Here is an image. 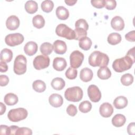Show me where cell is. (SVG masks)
<instances>
[{
  "label": "cell",
  "mask_w": 135,
  "mask_h": 135,
  "mask_svg": "<svg viewBox=\"0 0 135 135\" xmlns=\"http://www.w3.org/2000/svg\"><path fill=\"white\" fill-rule=\"evenodd\" d=\"M66 112L70 116H75L78 112L76 107L73 104H69L66 108Z\"/></svg>",
  "instance_id": "cell-40"
},
{
  "label": "cell",
  "mask_w": 135,
  "mask_h": 135,
  "mask_svg": "<svg viewBox=\"0 0 135 135\" xmlns=\"http://www.w3.org/2000/svg\"><path fill=\"white\" fill-rule=\"evenodd\" d=\"M64 2L66 4V5L69 6H73L77 2V1L76 0H68V1H65Z\"/></svg>",
  "instance_id": "cell-49"
},
{
  "label": "cell",
  "mask_w": 135,
  "mask_h": 135,
  "mask_svg": "<svg viewBox=\"0 0 135 135\" xmlns=\"http://www.w3.org/2000/svg\"><path fill=\"white\" fill-rule=\"evenodd\" d=\"M50 58L47 55H40L36 56L33 60L34 68L38 70L45 69L50 65Z\"/></svg>",
  "instance_id": "cell-8"
},
{
  "label": "cell",
  "mask_w": 135,
  "mask_h": 135,
  "mask_svg": "<svg viewBox=\"0 0 135 135\" xmlns=\"http://www.w3.org/2000/svg\"><path fill=\"white\" fill-rule=\"evenodd\" d=\"M99 112L101 115L104 118L110 117L113 112V107L109 103L104 102L100 105Z\"/></svg>",
  "instance_id": "cell-11"
},
{
  "label": "cell",
  "mask_w": 135,
  "mask_h": 135,
  "mask_svg": "<svg viewBox=\"0 0 135 135\" xmlns=\"http://www.w3.org/2000/svg\"><path fill=\"white\" fill-rule=\"evenodd\" d=\"M6 27L11 31L16 30L20 26V20L15 15H11L6 21Z\"/></svg>",
  "instance_id": "cell-12"
},
{
  "label": "cell",
  "mask_w": 135,
  "mask_h": 135,
  "mask_svg": "<svg viewBox=\"0 0 135 135\" xmlns=\"http://www.w3.org/2000/svg\"><path fill=\"white\" fill-rule=\"evenodd\" d=\"M79 110L82 113H87L92 109V104L89 101H84L82 102L79 106Z\"/></svg>",
  "instance_id": "cell-34"
},
{
  "label": "cell",
  "mask_w": 135,
  "mask_h": 135,
  "mask_svg": "<svg viewBox=\"0 0 135 135\" xmlns=\"http://www.w3.org/2000/svg\"><path fill=\"white\" fill-rule=\"evenodd\" d=\"M41 6L43 12L49 13L52 11L54 7V3L52 1L45 0L42 2Z\"/></svg>",
  "instance_id": "cell-32"
},
{
  "label": "cell",
  "mask_w": 135,
  "mask_h": 135,
  "mask_svg": "<svg viewBox=\"0 0 135 135\" xmlns=\"http://www.w3.org/2000/svg\"><path fill=\"white\" fill-rule=\"evenodd\" d=\"M126 39L129 42H134L135 41V31L134 30L128 32L125 35Z\"/></svg>",
  "instance_id": "cell-42"
},
{
  "label": "cell",
  "mask_w": 135,
  "mask_h": 135,
  "mask_svg": "<svg viewBox=\"0 0 135 135\" xmlns=\"http://www.w3.org/2000/svg\"><path fill=\"white\" fill-rule=\"evenodd\" d=\"M28 115L27 111L23 108H18L11 109L7 114L8 119L12 122H18L26 118Z\"/></svg>",
  "instance_id": "cell-4"
},
{
  "label": "cell",
  "mask_w": 135,
  "mask_h": 135,
  "mask_svg": "<svg viewBox=\"0 0 135 135\" xmlns=\"http://www.w3.org/2000/svg\"><path fill=\"white\" fill-rule=\"evenodd\" d=\"M8 70V66L5 62H0V71L1 72H6Z\"/></svg>",
  "instance_id": "cell-47"
},
{
  "label": "cell",
  "mask_w": 135,
  "mask_h": 135,
  "mask_svg": "<svg viewBox=\"0 0 135 135\" xmlns=\"http://www.w3.org/2000/svg\"><path fill=\"white\" fill-rule=\"evenodd\" d=\"M121 36L118 33H112L110 34L107 38L108 42L111 45H116L121 41Z\"/></svg>",
  "instance_id": "cell-27"
},
{
  "label": "cell",
  "mask_w": 135,
  "mask_h": 135,
  "mask_svg": "<svg viewBox=\"0 0 135 135\" xmlns=\"http://www.w3.org/2000/svg\"><path fill=\"white\" fill-rule=\"evenodd\" d=\"M117 6V2L115 0H104V6L108 10L114 9Z\"/></svg>",
  "instance_id": "cell-39"
},
{
  "label": "cell",
  "mask_w": 135,
  "mask_h": 135,
  "mask_svg": "<svg viewBox=\"0 0 135 135\" xmlns=\"http://www.w3.org/2000/svg\"><path fill=\"white\" fill-rule=\"evenodd\" d=\"M79 47L84 51L89 50L92 45V41L87 36L83 37L79 42Z\"/></svg>",
  "instance_id": "cell-28"
},
{
  "label": "cell",
  "mask_w": 135,
  "mask_h": 135,
  "mask_svg": "<svg viewBox=\"0 0 135 135\" xmlns=\"http://www.w3.org/2000/svg\"><path fill=\"white\" fill-rule=\"evenodd\" d=\"M0 104H1V113H0V114L2 115V114H3L4 113H5V112L6 111V106L2 102H1Z\"/></svg>",
  "instance_id": "cell-50"
},
{
  "label": "cell",
  "mask_w": 135,
  "mask_h": 135,
  "mask_svg": "<svg viewBox=\"0 0 135 135\" xmlns=\"http://www.w3.org/2000/svg\"><path fill=\"white\" fill-rule=\"evenodd\" d=\"M32 23L34 27L37 28H41L45 25L44 17L41 15H36L33 17Z\"/></svg>",
  "instance_id": "cell-30"
},
{
  "label": "cell",
  "mask_w": 135,
  "mask_h": 135,
  "mask_svg": "<svg viewBox=\"0 0 135 135\" xmlns=\"http://www.w3.org/2000/svg\"><path fill=\"white\" fill-rule=\"evenodd\" d=\"M13 58V52L11 50L5 48L1 52V61L5 62H9Z\"/></svg>",
  "instance_id": "cell-24"
},
{
  "label": "cell",
  "mask_w": 135,
  "mask_h": 135,
  "mask_svg": "<svg viewBox=\"0 0 135 135\" xmlns=\"http://www.w3.org/2000/svg\"><path fill=\"white\" fill-rule=\"evenodd\" d=\"M26 58L23 55L17 56L14 62L13 70L17 75L23 74L26 71Z\"/></svg>",
  "instance_id": "cell-5"
},
{
  "label": "cell",
  "mask_w": 135,
  "mask_h": 135,
  "mask_svg": "<svg viewBox=\"0 0 135 135\" xmlns=\"http://www.w3.org/2000/svg\"><path fill=\"white\" fill-rule=\"evenodd\" d=\"M83 60L84 55L82 52L78 50L74 51L70 56L71 67L74 69L79 68L81 65Z\"/></svg>",
  "instance_id": "cell-9"
},
{
  "label": "cell",
  "mask_w": 135,
  "mask_h": 135,
  "mask_svg": "<svg viewBox=\"0 0 135 135\" xmlns=\"http://www.w3.org/2000/svg\"><path fill=\"white\" fill-rule=\"evenodd\" d=\"M33 89L37 92H43L46 89V84L45 82L40 80H35L32 84Z\"/></svg>",
  "instance_id": "cell-31"
},
{
  "label": "cell",
  "mask_w": 135,
  "mask_h": 135,
  "mask_svg": "<svg viewBox=\"0 0 135 135\" xmlns=\"http://www.w3.org/2000/svg\"><path fill=\"white\" fill-rule=\"evenodd\" d=\"M65 74L68 79L70 80H73L75 79L77 76L78 71L74 68L69 67L66 71Z\"/></svg>",
  "instance_id": "cell-36"
},
{
  "label": "cell",
  "mask_w": 135,
  "mask_h": 135,
  "mask_svg": "<svg viewBox=\"0 0 135 135\" xmlns=\"http://www.w3.org/2000/svg\"><path fill=\"white\" fill-rule=\"evenodd\" d=\"M120 81L123 85L129 86L133 83V76L130 73H126L121 76Z\"/></svg>",
  "instance_id": "cell-33"
},
{
  "label": "cell",
  "mask_w": 135,
  "mask_h": 135,
  "mask_svg": "<svg viewBox=\"0 0 135 135\" xmlns=\"http://www.w3.org/2000/svg\"><path fill=\"white\" fill-rule=\"evenodd\" d=\"M37 44L33 42H28L24 47V51L25 54L28 56H32L35 54L37 51Z\"/></svg>",
  "instance_id": "cell-17"
},
{
  "label": "cell",
  "mask_w": 135,
  "mask_h": 135,
  "mask_svg": "<svg viewBox=\"0 0 135 135\" xmlns=\"http://www.w3.org/2000/svg\"><path fill=\"white\" fill-rule=\"evenodd\" d=\"M67 65L65 59L63 57H56L53 61V67L57 71H62L64 70Z\"/></svg>",
  "instance_id": "cell-16"
},
{
  "label": "cell",
  "mask_w": 135,
  "mask_h": 135,
  "mask_svg": "<svg viewBox=\"0 0 135 135\" xmlns=\"http://www.w3.org/2000/svg\"><path fill=\"white\" fill-rule=\"evenodd\" d=\"M75 28H83L87 31L89 28V25L85 20L80 18L76 21L75 23Z\"/></svg>",
  "instance_id": "cell-37"
},
{
  "label": "cell",
  "mask_w": 135,
  "mask_h": 135,
  "mask_svg": "<svg viewBox=\"0 0 135 135\" xmlns=\"http://www.w3.org/2000/svg\"><path fill=\"white\" fill-rule=\"evenodd\" d=\"M113 104L117 109H123L128 104V99L124 96H119L114 99Z\"/></svg>",
  "instance_id": "cell-19"
},
{
  "label": "cell",
  "mask_w": 135,
  "mask_h": 135,
  "mask_svg": "<svg viewBox=\"0 0 135 135\" xmlns=\"http://www.w3.org/2000/svg\"><path fill=\"white\" fill-rule=\"evenodd\" d=\"M53 46L50 43L44 42L42 43L40 47V52L44 55H50L53 51Z\"/></svg>",
  "instance_id": "cell-29"
},
{
  "label": "cell",
  "mask_w": 135,
  "mask_h": 135,
  "mask_svg": "<svg viewBox=\"0 0 135 135\" xmlns=\"http://www.w3.org/2000/svg\"><path fill=\"white\" fill-rule=\"evenodd\" d=\"M49 101L51 105L55 108H58L62 105L63 99L60 94L54 93L49 97Z\"/></svg>",
  "instance_id": "cell-15"
},
{
  "label": "cell",
  "mask_w": 135,
  "mask_h": 135,
  "mask_svg": "<svg viewBox=\"0 0 135 135\" xmlns=\"http://www.w3.org/2000/svg\"><path fill=\"white\" fill-rule=\"evenodd\" d=\"M88 94L90 100L93 102H99L101 98V93L95 85H90L88 88Z\"/></svg>",
  "instance_id": "cell-10"
},
{
  "label": "cell",
  "mask_w": 135,
  "mask_h": 135,
  "mask_svg": "<svg viewBox=\"0 0 135 135\" xmlns=\"http://www.w3.org/2000/svg\"><path fill=\"white\" fill-rule=\"evenodd\" d=\"M25 9L28 13L34 14L37 11V3L34 1H28L25 4Z\"/></svg>",
  "instance_id": "cell-26"
},
{
  "label": "cell",
  "mask_w": 135,
  "mask_h": 135,
  "mask_svg": "<svg viewBox=\"0 0 135 135\" xmlns=\"http://www.w3.org/2000/svg\"><path fill=\"white\" fill-rule=\"evenodd\" d=\"M0 134H10L9 127L6 125L2 124L0 126Z\"/></svg>",
  "instance_id": "cell-44"
},
{
  "label": "cell",
  "mask_w": 135,
  "mask_h": 135,
  "mask_svg": "<svg viewBox=\"0 0 135 135\" xmlns=\"http://www.w3.org/2000/svg\"><path fill=\"white\" fill-rule=\"evenodd\" d=\"M134 63L130 57L126 55L115 59L112 63V68L115 72L121 73L130 69Z\"/></svg>",
  "instance_id": "cell-2"
},
{
  "label": "cell",
  "mask_w": 135,
  "mask_h": 135,
  "mask_svg": "<svg viewBox=\"0 0 135 135\" xmlns=\"http://www.w3.org/2000/svg\"><path fill=\"white\" fill-rule=\"evenodd\" d=\"M97 75L101 80H107L111 77V72L107 66H103L98 70Z\"/></svg>",
  "instance_id": "cell-22"
},
{
  "label": "cell",
  "mask_w": 135,
  "mask_h": 135,
  "mask_svg": "<svg viewBox=\"0 0 135 135\" xmlns=\"http://www.w3.org/2000/svg\"><path fill=\"white\" fill-rule=\"evenodd\" d=\"M18 100L17 96L13 93H8L6 94L4 98V102L9 106L16 104L18 102Z\"/></svg>",
  "instance_id": "cell-25"
},
{
  "label": "cell",
  "mask_w": 135,
  "mask_h": 135,
  "mask_svg": "<svg viewBox=\"0 0 135 135\" xmlns=\"http://www.w3.org/2000/svg\"><path fill=\"white\" fill-rule=\"evenodd\" d=\"M65 99L70 102H79L83 97V91L78 86L68 88L64 93Z\"/></svg>",
  "instance_id": "cell-3"
},
{
  "label": "cell",
  "mask_w": 135,
  "mask_h": 135,
  "mask_svg": "<svg viewBox=\"0 0 135 135\" xmlns=\"http://www.w3.org/2000/svg\"><path fill=\"white\" fill-rule=\"evenodd\" d=\"M111 25L114 30L120 31L124 27V22L121 17L119 16H115L112 18Z\"/></svg>",
  "instance_id": "cell-14"
},
{
  "label": "cell",
  "mask_w": 135,
  "mask_h": 135,
  "mask_svg": "<svg viewBox=\"0 0 135 135\" xmlns=\"http://www.w3.org/2000/svg\"><path fill=\"white\" fill-rule=\"evenodd\" d=\"M9 82L8 77L6 75H0V85L1 86H6Z\"/></svg>",
  "instance_id": "cell-43"
},
{
  "label": "cell",
  "mask_w": 135,
  "mask_h": 135,
  "mask_svg": "<svg viewBox=\"0 0 135 135\" xmlns=\"http://www.w3.org/2000/svg\"><path fill=\"white\" fill-rule=\"evenodd\" d=\"M127 56H129V57H130L131 59V60L133 61V62H134L135 61V57H134V47H132V49H130L128 52H127Z\"/></svg>",
  "instance_id": "cell-46"
},
{
  "label": "cell",
  "mask_w": 135,
  "mask_h": 135,
  "mask_svg": "<svg viewBox=\"0 0 135 135\" xmlns=\"http://www.w3.org/2000/svg\"><path fill=\"white\" fill-rule=\"evenodd\" d=\"M57 17L61 20H65L69 16V12L67 8L62 6H58L55 11Z\"/></svg>",
  "instance_id": "cell-20"
},
{
  "label": "cell",
  "mask_w": 135,
  "mask_h": 135,
  "mask_svg": "<svg viewBox=\"0 0 135 135\" xmlns=\"http://www.w3.org/2000/svg\"><path fill=\"white\" fill-rule=\"evenodd\" d=\"M55 33L57 35L68 40H74L75 38L74 30H72L64 24H59L56 27Z\"/></svg>",
  "instance_id": "cell-6"
},
{
  "label": "cell",
  "mask_w": 135,
  "mask_h": 135,
  "mask_svg": "<svg viewBox=\"0 0 135 135\" xmlns=\"http://www.w3.org/2000/svg\"><path fill=\"white\" fill-rule=\"evenodd\" d=\"M126 121L125 116L122 114H117L112 119V123L115 127H121Z\"/></svg>",
  "instance_id": "cell-21"
},
{
  "label": "cell",
  "mask_w": 135,
  "mask_h": 135,
  "mask_svg": "<svg viewBox=\"0 0 135 135\" xmlns=\"http://www.w3.org/2000/svg\"><path fill=\"white\" fill-rule=\"evenodd\" d=\"M52 87L56 90H62L65 85V83L64 80L61 78H54L51 82Z\"/></svg>",
  "instance_id": "cell-23"
},
{
  "label": "cell",
  "mask_w": 135,
  "mask_h": 135,
  "mask_svg": "<svg viewBox=\"0 0 135 135\" xmlns=\"http://www.w3.org/2000/svg\"><path fill=\"white\" fill-rule=\"evenodd\" d=\"M91 3L93 7L97 8H102L104 6V0H92Z\"/></svg>",
  "instance_id": "cell-41"
},
{
  "label": "cell",
  "mask_w": 135,
  "mask_h": 135,
  "mask_svg": "<svg viewBox=\"0 0 135 135\" xmlns=\"http://www.w3.org/2000/svg\"><path fill=\"white\" fill-rule=\"evenodd\" d=\"M54 51L58 54H63L67 50V46L65 42L62 40H56L53 44Z\"/></svg>",
  "instance_id": "cell-13"
},
{
  "label": "cell",
  "mask_w": 135,
  "mask_h": 135,
  "mask_svg": "<svg viewBox=\"0 0 135 135\" xmlns=\"http://www.w3.org/2000/svg\"><path fill=\"white\" fill-rule=\"evenodd\" d=\"M18 128V126H11L9 127L10 134H16V131Z\"/></svg>",
  "instance_id": "cell-48"
},
{
  "label": "cell",
  "mask_w": 135,
  "mask_h": 135,
  "mask_svg": "<svg viewBox=\"0 0 135 135\" xmlns=\"http://www.w3.org/2000/svg\"><path fill=\"white\" fill-rule=\"evenodd\" d=\"M74 32L75 33L74 40H80L81 38L87 35L86 31L81 28H75Z\"/></svg>",
  "instance_id": "cell-35"
},
{
  "label": "cell",
  "mask_w": 135,
  "mask_h": 135,
  "mask_svg": "<svg viewBox=\"0 0 135 135\" xmlns=\"http://www.w3.org/2000/svg\"><path fill=\"white\" fill-rule=\"evenodd\" d=\"M93 72L89 68H83L80 71V79L83 82H87L91 81L93 78Z\"/></svg>",
  "instance_id": "cell-18"
},
{
  "label": "cell",
  "mask_w": 135,
  "mask_h": 135,
  "mask_svg": "<svg viewBox=\"0 0 135 135\" xmlns=\"http://www.w3.org/2000/svg\"><path fill=\"white\" fill-rule=\"evenodd\" d=\"M89 63L93 67L107 66L108 65L109 58L108 56L100 51L93 52L89 57Z\"/></svg>",
  "instance_id": "cell-1"
},
{
  "label": "cell",
  "mask_w": 135,
  "mask_h": 135,
  "mask_svg": "<svg viewBox=\"0 0 135 135\" xmlns=\"http://www.w3.org/2000/svg\"><path fill=\"white\" fill-rule=\"evenodd\" d=\"M24 40V38L22 34L15 33L7 35L5 38V42L9 46H15L22 43Z\"/></svg>",
  "instance_id": "cell-7"
},
{
  "label": "cell",
  "mask_w": 135,
  "mask_h": 135,
  "mask_svg": "<svg viewBox=\"0 0 135 135\" xmlns=\"http://www.w3.org/2000/svg\"><path fill=\"white\" fill-rule=\"evenodd\" d=\"M32 134V130L26 127H22V128L18 127L16 132V135H26V134L31 135Z\"/></svg>",
  "instance_id": "cell-38"
},
{
  "label": "cell",
  "mask_w": 135,
  "mask_h": 135,
  "mask_svg": "<svg viewBox=\"0 0 135 135\" xmlns=\"http://www.w3.org/2000/svg\"><path fill=\"white\" fill-rule=\"evenodd\" d=\"M135 126L134 122H132L129 124L127 127V132L130 135H134L135 133Z\"/></svg>",
  "instance_id": "cell-45"
}]
</instances>
